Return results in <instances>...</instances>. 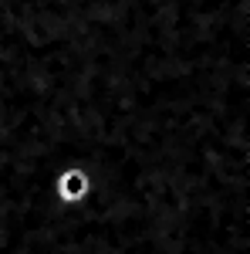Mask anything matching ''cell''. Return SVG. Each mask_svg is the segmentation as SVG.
<instances>
[{
	"mask_svg": "<svg viewBox=\"0 0 250 254\" xmlns=\"http://www.w3.org/2000/svg\"><path fill=\"white\" fill-rule=\"evenodd\" d=\"M92 190H95V183H92V173L85 166H61L58 173L51 176V196L61 207H81V203H88Z\"/></svg>",
	"mask_w": 250,
	"mask_h": 254,
	"instance_id": "1",
	"label": "cell"
}]
</instances>
